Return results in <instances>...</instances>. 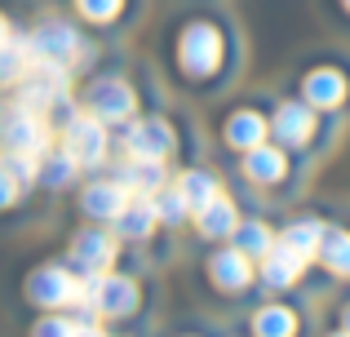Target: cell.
<instances>
[{"instance_id": "cell-1", "label": "cell", "mask_w": 350, "mask_h": 337, "mask_svg": "<svg viewBox=\"0 0 350 337\" xmlns=\"http://www.w3.org/2000/svg\"><path fill=\"white\" fill-rule=\"evenodd\" d=\"M85 107H89V116H98L103 124H120V120H129L133 116V107H137V98H133V89L124 85V80H94L89 85V94H85Z\"/></svg>"}, {"instance_id": "cell-2", "label": "cell", "mask_w": 350, "mask_h": 337, "mask_svg": "<svg viewBox=\"0 0 350 337\" xmlns=\"http://www.w3.org/2000/svg\"><path fill=\"white\" fill-rule=\"evenodd\" d=\"M27 297H31L36 306L58 311V306L80 302V280L71 275L67 267H44V271H36V275L27 280Z\"/></svg>"}, {"instance_id": "cell-3", "label": "cell", "mask_w": 350, "mask_h": 337, "mask_svg": "<svg viewBox=\"0 0 350 337\" xmlns=\"http://www.w3.org/2000/svg\"><path fill=\"white\" fill-rule=\"evenodd\" d=\"M217 58H222V36H217V27L191 23L187 31H182V67H187L191 76H208V71L217 67Z\"/></svg>"}, {"instance_id": "cell-4", "label": "cell", "mask_w": 350, "mask_h": 337, "mask_svg": "<svg viewBox=\"0 0 350 337\" xmlns=\"http://www.w3.org/2000/svg\"><path fill=\"white\" fill-rule=\"evenodd\" d=\"M0 133H5V151H9V156H44V142H49L44 116L23 111V107L0 124Z\"/></svg>"}, {"instance_id": "cell-5", "label": "cell", "mask_w": 350, "mask_h": 337, "mask_svg": "<svg viewBox=\"0 0 350 337\" xmlns=\"http://www.w3.org/2000/svg\"><path fill=\"white\" fill-rule=\"evenodd\" d=\"M67 151L80 165H103L107 160V124L98 116H71L67 120Z\"/></svg>"}, {"instance_id": "cell-6", "label": "cell", "mask_w": 350, "mask_h": 337, "mask_svg": "<svg viewBox=\"0 0 350 337\" xmlns=\"http://www.w3.org/2000/svg\"><path fill=\"white\" fill-rule=\"evenodd\" d=\"M173 129L164 120H133L129 124V133H124V151L129 156H137V160H169L173 156Z\"/></svg>"}, {"instance_id": "cell-7", "label": "cell", "mask_w": 350, "mask_h": 337, "mask_svg": "<svg viewBox=\"0 0 350 337\" xmlns=\"http://www.w3.org/2000/svg\"><path fill=\"white\" fill-rule=\"evenodd\" d=\"M80 36H76V27H67V23H44V27H36V36H31V53L36 58H44V62H58V67H71V62L80 58Z\"/></svg>"}, {"instance_id": "cell-8", "label": "cell", "mask_w": 350, "mask_h": 337, "mask_svg": "<svg viewBox=\"0 0 350 337\" xmlns=\"http://www.w3.org/2000/svg\"><path fill=\"white\" fill-rule=\"evenodd\" d=\"M120 244H116V231H103V226H85V231L71 240V262L85 271H111Z\"/></svg>"}, {"instance_id": "cell-9", "label": "cell", "mask_w": 350, "mask_h": 337, "mask_svg": "<svg viewBox=\"0 0 350 337\" xmlns=\"http://www.w3.org/2000/svg\"><path fill=\"white\" fill-rule=\"evenodd\" d=\"M94 311H103V315H129V311H137V284L129 275H111V271H103L98 293H94Z\"/></svg>"}, {"instance_id": "cell-10", "label": "cell", "mask_w": 350, "mask_h": 337, "mask_svg": "<svg viewBox=\"0 0 350 337\" xmlns=\"http://www.w3.org/2000/svg\"><path fill=\"white\" fill-rule=\"evenodd\" d=\"M111 222H116L111 231L124 235V240H146V235L155 231V222H160V217H155V204L146 196H129V204L120 208Z\"/></svg>"}, {"instance_id": "cell-11", "label": "cell", "mask_w": 350, "mask_h": 337, "mask_svg": "<svg viewBox=\"0 0 350 337\" xmlns=\"http://www.w3.org/2000/svg\"><path fill=\"white\" fill-rule=\"evenodd\" d=\"M116 182L129 191V196H155L164 187V160H137L129 156V165H120Z\"/></svg>"}, {"instance_id": "cell-12", "label": "cell", "mask_w": 350, "mask_h": 337, "mask_svg": "<svg viewBox=\"0 0 350 337\" xmlns=\"http://www.w3.org/2000/svg\"><path fill=\"white\" fill-rule=\"evenodd\" d=\"M271 129H275V138H280L284 147H301V142L310 138V129H315V116H310L306 103H284L280 111H275Z\"/></svg>"}, {"instance_id": "cell-13", "label": "cell", "mask_w": 350, "mask_h": 337, "mask_svg": "<svg viewBox=\"0 0 350 337\" xmlns=\"http://www.w3.org/2000/svg\"><path fill=\"white\" fill-rule=\"evenodd\" d=\"M124 204H129V191L120 187V182H94V187H85V196H80V208H85L89 217H98V222H111Z\"/></svg>"}, {"instance_id": "cell-14", "label": "cell", "mask_w": 350, "mask_h": 337, "mask_svg": "<svg viewBox=\"0 0 350 337\" xmlns=\"http://www.w3.org/2000/svg\"><path fill=\"white\" fill-rule=\"evenodd\" d=\"M208 275H213L217 288H231V293H239V288H248V280H253V262H248V253L226 249V253H217V258H213Z\"/></svg>"}, {"instance_id": "cell-15", "label": "cell", "mask_w": 350, "mask_h": 337, "mask_svg": "<svg viewBox=\"0 0 350 337\" xmlns=\"http://www.w3.org/2000/svg\"><path fill=\"white\" fill-rule=\"evenodd\" d=\"M196 217H200V235H204V240H226V235H235V226H239L235 204L226 196H217V200H208L204 208H196Z\"/></svg>"}, {"instance_id": "cell-16", "label": "cell", "mask_w": 350, "mask_h": 337, "mask_svg": "<svg viewBox=\"0 0 350 337\" xmlns=\"http://www.w3.org/2000/svg\"><path fill=\"white\" fill-rule=\"evenodd\" d=\"M301 267H306V258H297V253L284 249V244H271V253L262 258V280L271 288H288L293 280L301 275Z\"/></svg>"}, {"instance_id": "cell-17", "label": "cell", "mask_w": 350, "mask_h": 337, "mask_svg": "<svg viewBox=\"0 0 350 337\" xmlns=\"http://www.w3.org/2000/svg\"><path fill=\"white\" fill-rule=\"evenodd\" d=\"M301 89H306V103H310V107H337V103L346 98L342 71H310Z\"/></svg>"}, {"instance_id": "cell-18", "label": "cell", "mask_w": 350, "mask_h": 337, "mask_svg": "<svg viewBox=\"0 0 350 337\" xmlns=\"http://www.w3.org/2000/svg\"><path fill=\"white\" fill-rule=\"evenodd\" d=\"M284 249H293L297 258H315L319 253V244H324V222H315V217H301V222H293L288 231H284Z\"/></svg>"}, {"instance_id": "cell-19", "label": "cell", "mask_w": 350, "mask_h": 337, "mask_svg": "<svg viewBox=\"0 0 350 337\" xmlns=\"http://www.w3.org/2000/svg\"><path fill=\"white\" fill-rule=\"evenodd\" d=\"M244 173H248L253 182H266V187H271V182H280V178H284V151L262 147V142H257V147H248Z\"/></svg>"}, {"instance_id": "cell-20", "label": "cell", "mask_w": 350, "mask_h": 337, "mask_svg": "<svg viewBox=\"0 0 350 337\" xmlns=\"http://www.w3.org/2000/svg\"><path fill=\"white\" fill-rule=\"evenodd\" d=\"M266 138V120L257 111H235L231 120H226V142L239 151H248V147H257V142Z\"/></svg>"}, {"instance_id": "cell-21", "label": "cell", "mask_w": 350, "mask_h": 337, "mask_svg": "<svg viewBox=\"0 0 350 337\" xmlns=\"http://www.w3.org/2000/svg\"><path fill=\"white\" fill-rule=\"evenodd\" d=\"M31 62H36V53H31V44H0V85H18V80H27L31 76Z\"/></svg>"}, {"instance_id": "cell-22", "label": "cell", "mask_w": 350, "mask_h": 337, "mask_svg": "<svg viewBox=\"0 0 350 337\" xmlns=\"http://www.w3.org/2000/svg\"><path fill=\"white\" fill-rule=\"evenodd\" d=\"M80 173V160L71 156V151H53V156H40V169H36V178L44 182V187H67L71 178Z\"/></svg>"}, {"instance_id": "cell-23", "label": "cell", "mask_w": 350, "mask_h": 337, "mask_svg": "<svg viewBox=\"0 0 350 337\" xmlns=\"http://www.w3.org/2000/svg\"><path fill=\"white\" fill-rule=\"evenodd\" d=\"M253 333L257 337H293L297 333V315L288 306H262L253 315Z\"/></svg>"}, {"instance_id": "cell-24", "label": "cell", "mask_w": 350, "mask_h": 337, "mask_svg": "<svg viewBox=\"0 0 350 337\" xmlns=\"http://www.w3.org/2000/svg\"><path fill=\"white\" fill-rule=\"evenodd\" d=\"M178 191L187 196V204H191V208H204L208 200H217V196H222V191H217V182L208 178L204 169H187V173L178 178Z\"/></svg>"}, {"instance_id": "cell-25", "label": "cell", "mask_w": 350, "mask_h": 337, "mask_svg": "<svg viewBox=\"0 0 350 337\" xmlns=\"http://www.w3.org/2000/svg\"><path fill=\"white\" fill-rule=\"evenodd\" d=\"M319 258H324V267L333 275H350V231H324Z\"/></svg>"}, {"instance_id": "cell-26", "label": "cell", "mask_w": 350, "mask_h": 337, "mask_svg": "<svg viewBox=\"0 0 350 337\" xmlns=\"http://www.w3.org/2000/svg\"><path fill=\"white\" fill-rule=\"evenodd\" d=\"M271 226L266 222H239L235 226V249L239 253H248V258H266L271 253Z\"/></svg>"}, {"instance_id": "cell-27", "label": "cell", "mask_w": 350, "mask_h": 337, "mask_svg": "<svg viewBox=\"0 0 350 337\" xmlns=\"http://www.w3.org/2000/svg\"><path fill=\"white\" fill-rule=\"evenodd\" d=\"M151 204H155V217H160V222H182V217L191 213L187 196H182L178 187H173V191H164V187H160V191L151 196Z\"/></svg>"}, {"instance_id": "cell-28", "label": "cell", "mask_w": 350, "mask_h": 337, "mask_svg": "<svg viewBox=\"0 0 350 337\" xmlns=\"http://www.w3.org/2000/svg\"><path fill=\"white\" fill-rule=\"evenodd\" d=\"M76 5H80V14L94 18V23H111V18L120 14V5H124V0H76Z\"/></svg>"}, {"instance_id": "cell-29", "label": "cell", "mask_w": 350, "mask_h": 337, "mask_svg": "<svg viewBox=\"0 0 350 337\" xmlns=\"http://www.w3.org/2000/svg\"><path fill=\"white\" fill-rule=\"evenodd\" d=\"M80 324L76 320H62V315H49V320L36 324V337H76Z\"/></svg>"}, {"instance_id": "cell-30", "label": "cell", "mask_w": 350, "mask_h": 337, "mask_svg": "<svg viewBox=\"0 0 350 337\" xmlns=\"http://www.w3.org/2000/svg\"><path fill=\"white\" fill-rule=\"evenodd\" d=\"M14 200H18V178L9 169H0V208L14 204Z\"/></svg>"}, {"instance_id": "cell-31", "label": "cell", "mask_w": 350, "mask_h": 337, "mask_svg": "<svg viewBox=\"0 0 350 337\" xmlns=\"http://www.w3.org/2000/svg\"><path fill=\"white\" fill-rule=\"evenodd\" d=\"M76 337H103V333H98V329H89V324H80V333Z\"/></svg>"}, {"instance_id": "cell-32", "label": "cell", "mask_w": 350, "mask_h": 337, "mask_svg": "<svg viewBox=\"0 0 350 337\" xmlns=\"http://www.w3.org/2000/svg\"><path fill=\"white\" fill-rule=\"evenodd\" d=\"M9 40V23H5V18H0V44H5Z\"/></svg>"}, {"instance_id": "cell-33", "label": "cell", "mask_w": 350, "mask_h": 337, "mask_svg": "<svg viewBox=\"0 0 350 337\" xmlns=\"http://www.w3.org/2000/svg\"><path fill=\"white\" fill-rule=\"evenodd\" d=\"M342 324H346V333H350V306H346V315H342Z\"/></svg>"}, {"instance_id": "cell-34", "label": "cell", "mask_w": 350, "mask_h": 337, "mask_svg": "<svg viewBox=\"0 0 350 337\" xmlns=\"http://www.w3.org/2000/svg\"><path fill=\"white\" fill-rule=\"evenodd\" d=\"M333 337H350V333H346V329H342V333H333Z\"/></svg>"}, {"instance_id": "cell-35", "label": "cell", "mask_w": 350, "mask_h": 337, "mask_svg": "<svg viewBox=\"0 0 350 337\" xmlns=\"http://www.w3.org/2000/svg\"><path fill=\"white\" fill-rule=\"evenodd\" d=\"M346 9H350V0H346Z\"/></svg>"}]
</instances>
